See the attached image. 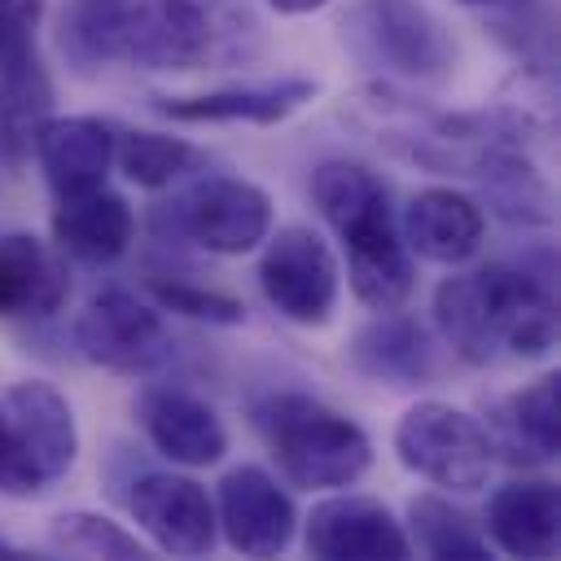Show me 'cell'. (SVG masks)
I'll return each instance as SVG.
<instances>
[{
  "label": "cell",
  "instance_id": "22",
  "mask_svg": "<svg viewBox=\"0 0 561 561\" xmlns=\"http://www.w3.org/2000/svg\"><path fill=\"white\" fill-rule=\"evenodd\" d=\"M504 447L517 460L526 447V460H552L561 451V377L543 373L526 390H517L500 412Z\"/></svg>",
  "mask_w": 561,
  "mask_h": 561
},
{
  "label": "cell",
  "instance_id": "3",
  "mask_svg": "<svg viewBox=\"0 0 561 561\" xmlns=\"http://www.w3.org/2000/svg\"><path fill=\"white\" fill-rule=\"evenodd\" d=\"M311 202L346 245V280L373 311H403L416 272L390 210L386 184L346 158H329L311 171Z\"/></svg>",
  "mask_w": 561,
  "mask_h": 561
},
{
  "label": "cell",
  "instance_id": "26",
  "mask_svg": "<svg viewBox=\"0 0 561 561\" xmlns=\"http://www.w3.org/2000/svg\"><path fill=\"white\" fill-rule=\"evenodd\" d=\"M48 543L66 557H110V561H136L145 557V543L118 526L105 513H88V508H70L57 513L48 526Z\"/></svg>",
  "mask_w": 561,
  "mask_h": 561
},
{
  "label": "cell",
  "instance_id": "2",
  "mask_svg": "<svg viewBox=\"0 0 561 561\" xmlns=\"http://www.w3.org/2000/svg\"><path fill=\"white\" fill-rule=\"evenodd\" d=\"M434 324L465 364H491L500 351L539 359L557 346V298L543 276L486 263L434 289Z\"/></svg>",
  "mask_w": 561,
  "mask_h": 561
},
{
  "label": "cell",
  "instance_id": "25",
  "mask_svg": "<svg viewBox=\"0 0 561 561\" xmlns=\"http://www.w3.org/2000/svg\"><path fill=\"white\" fill-rule=\"evenodd\" d=\"M193 158H197V149L184 136H167V131H123V136H114V162L140 188H162V184L180 180L193 167Z\"/></svg>",
  "mask_w": 561,
  "mask_h": 561
},
{
  "label": "cell",
  "instance_id": "5",
  "mask_svg": "<svg viewBox=\"0 0 561 561\" xmlns=\"http://www.w3.org/2000/svg\"><path fill=\"white\" fill-rule=\"evenodd\" d=\"M79 456V425L53 381L26 377L0 394V495L31 500L61 482Z\"/></svg>",
  "mask_w": 561,
  "mask_h": 561
},
{
  "label": "cell",
  "instance_id": "20",
  "mask_svg": "<svg viewBox=\"0 0 561 561\" xmlns=\"http://www.w3.org/2000/svg\"><path fill=\"white\" fill-rule=\"evenodd\" d=\"M131 237H136V215L123 193H110L101 184L92 193L57 197L53 241L61 254L79 263H114L118 254H127Z\"/></svg>",
  "mask_w": 561,
  "mask_h": 561
},
{
  "label": "cell",
  "instance_id": "28",
  "mask_svg": "<svg viewBox=\"0 0 561 561\" xmlns=\"http://www.w3.org/2000/svg\"><path fill=\"white\" fill-rule=\"evenodd\" d=\"M39 18H44V0H0V75L44 66L35 48Z\"/></svg>",
  "mask_w": 561,
  "mask_h": 561
},
{
  "label": "cell",
  "instance_id": "19",
  "mask_svg": "<svg viewBox=\"0 0 561 561\" xmlns=\"http://www.w3.org/2000/svg\"><path fill=\"white\" fill-rule=\"evenodd\" d=\"M66 263L31 232L0 237V320H48L66 307Z\"/></svg>",
  "mask_w": 561,
  "mask_h": 561
},
{
  "label": "cell",
  "instance_id": "30",
  "mask_svg": "<svg viewBox=\"0 0 561 561\" xmlns=\"http://www.w3.org/2000/svg\"><path fill=\"white\" fill-rule=\"evenodd\" d=\"M456 4H469V9H522L530 0H456Z\"/></svg>",
  "mask_w": 561,
  "mask_h": 561
},
{
  "label": "cell",
  "instance_id": "1",
  "mask_svg": "<svg viewBox=\"0 0 561 561\" xmlns=\"http://www.w3.org/2000/svg\"><path fill=\"white\" fill-rule=\"evenodd\" d=\"M228 35V9L219 0H66L61 9V48L79 66L202 70Z\"/></svg>",
  "mask_w": 561,
  "mask_h": 561
},
{
  "label": "cell",
  "instance_id": "11",
  "mask_svg": "<svg viewBox=\"0 0 561 561\" xmlns=\"http://www.w3.org/2000/svg\"><path fill=\"white\" fill-rule=\"evenodd\" d=\"M298 526L294 500L285 486L259 469V465H237L219 478L215 491V530H224V543L241 557H276L289 548Z\"/></svg>",
  "mask_w": 561,
  "mask_h": 561
},
{
  "label": "cell",
  "instance_id": "15",
  "mask_svg": "<svg viewBox=\"0 0 561 561\" xmlns=\"http://www.w3.org/2000/svg\"><path fill=\"white\" fill-rule=\"evenodd\" d=\"M35 162L57 197L92 193L105 184L114 167V127L92 118V114H66V118H44L35 131Z\"/></svg>",
  "mask_w": 561,
  "mask_h": 561
},
{
  "label": "cell",
  "instance_id": "21",
  "mask_svg": "<svg viewBox=\"0 0 561 561\" xmlns=\"http://www.w3.org/2000/svg\"><path fill=\"white\" fill-rule=\"evenodd\" d=\"M351 359L359 373H368L373 381H390V386H421L438 368L430 333L412 316H399V311H377V320H368L351 337Z\"/></svg>",
  "mask_w": 561,
  "mask_h": 561
},
{
  "label": "cell",
  "instance_id": "4",
  "mask_svg": "<svg viewBox=\"0 0 561 561\" xmlns=\"http://www.w3.org/2000/svg\"><path fill=\"white\" fill-rule=\"evenodd\" d=\"M254 425H259L276 469L302 491L351 486L373 465L368 434L351 416H342L337 408H329L311 394L285 390V394L263 399L254 408Z\"/></svg>",
  "mask_w": 561,
  "mask_h": 561
},
{
  "label": "cell",
  "instance_id": "8",
  "mask_svg": "<svg viewBox=\"0 0 561 561\" xmlns=\"http://www.w3.org/2000/svg\"><path fill=\"white\" fill-rule=\"evenodd\" d=\"M171 237L210 254H250L272 232V197L241 175H206L158 210Z\"/></svg>",
  "mask_w": 561,
  "mask_h": 561
},
{
  "label": "cell",
  "instance_id": "14",
  "mask_svg": "<svg viewBox=\"0 0 561 561\" xmlns=\"http://www.w3.org/2000/svg\"><path fill=\"white\" fill-rule=\"evenodd\" d=\"M136 416L145 438L167 456L171 465L184 469H206L228 451V430L215 416L206 399H197L184 386H149L136 399Z\"/></svg>",
  "mask_w": 561,
  "mask_h": 561
},
{
  "label": "cell",
  "instance_id": "12",
  "mask_svg": "<svg viewBox=\"0 0 561 561\" xmlns=\"http://www.w3.org/2000/svg\"><path fill=\"white\" fill-rule=\"evenodd\" d=\"M307 552L320 561H403L412 557V539L403 522L373 495H329L311 508Z\"/></svg>",
  "mask_w": 561,
  "mask_h": 561
},
{
  "label": "cell",
  "instance_id": "17",
  "mask_svg": "<svg viewBox=\"0 0 561 561\" xmlns=\"http://www.w3.org/2000/svg\"><path fill=\"white\" fill-rule=\"evenodd\" d=\"M399 232H403L408 254L443 263V267H456V263L478 254L482 232H486V215L469 193L434 184V188L412 193Z\"/></svg>",
  "mask_w": 561,
  "mask_h": 561
},
{
  "label": "cell",
  "instance_id": "9",
  "mask_svg": "<svg viewBox=\"0 0 561 561\" xmlns=\"http://www.w3.org/2000/svg\"><path fill=\"white\" fill-rule=\"evenodd\" d=\"M337 259L329 241L307 224H285L267 232L263 259H259V289L263 298L294 324H324L337 307Z\"/></svg>",
  "mask_w": 561,
  "mask_h": 561
},
{
  "label": "cell",
  "instance_id": "16",
  "mask_svg": "<svg viewBox=\"0 0 561 561\" xmlns=\"http://www.w3.org/2000/svg\"><path fill=\"white\" fill-rule=\"evenodd\" d=\"M504 557L548 561L561 543V491L548 478H513L486 500V530Z\"/></svg>",
  "mask_w": 561,
  "mask_h": 561
},
{
  "label": "cell",
  "instance_id": "23",
  "mask_svg": "<svg viewBox=\"0 0 561 561\" xmlns=\"http://www.w3.org/2000/svg\"><path fill=\"white\" fill-rule=\"evenodd\" d=\"M48 110H53V83H48L44 66L0 75V162L4 167L26 162Z\"/></svg>",
  "mask_w": 561,
  "mask_h": 561
},
{
  "label": "cell",
  "instance_id": "6",
  "mask_svg": "<svg viewBox=\"0 0 561 561\" xmlns=\"http://www.w3.org/2000/svg\"><path fill=\"white\" fill-rule=\"evenodd\" d=\"M394 456L416 478L443 491H460V495L482 491L495 469L491 430L465 408H451L443 399H421L399 416Z\"/></svg>",
  "mask_w": 561,
  "mask_h": 561
},
{
  "label": "cell",
  "instance_id": "7",
  "mask_svg": "<svg viewBox=\"0 0 561 561\" xmlns=\"http://www.w3.org/2000/svg\"><path fill=\"white\" fill-rule=\"evenodd\" d=\"M342 31L364 66L399 79H443L456 61L447 26L421 0H355Z\"/></svg>",
  "mask_w": 561,
  "mask_h": 561
},
{
  "label": "cell",
  "instance_id": "13",
  "mask_svg": "<svg viewBox=\"0 0 561 561\" xmlns=\"http://www.w3.org/2000/svg\"><path fill=\"white\" fill-rule=\"evenodd\" d=\"M127 508L167 557H206L215 548V504L206 486L184 473H140Z\"/></svg>",
  "mask_w": 561,
  "mask_h": 561
},
{
  "label": "cell",
  "instance_id": "27",
  "mask_svg": "<svg viewBox=\"0 0 561 561\" xmlns=\"http://www.w3.org/2000/svg\"><path fill=\"white\" fill-rule=\"evenodd\" d=\"M149 294L162 311H175V316H188V320H206V324H241L245 320L241 298L193 285V280H153Z\"/></svg>",
  "mask_w": 561,
  "mask_h": 561
},
{
  "label": "cell",
  "instance_id": "18",
  "mask_svg": "<svg viewBox=\"0 0 561 561\" xmlns=\"http://www.w3.org/2000/svg\"><path fill=\"white\" fill-rule=\"evenodd\" d=\"M316 79H272V83H237V88H215L197 96H158L153 110L167 114L171 123H285L294 110H302L316 96Z\"/></svg>",
  "mask_w": 561,
  "mask_h": 561
},
{
  "label": "cell",
  "instance_id": "29",
  "mask_svg": "<svg viewBox=\"0 0 561 561\" xmlns=\"http://www.w3.org/2000/svg\"><path fill=\"white\" fill-rule=\"evenodd\" d=\"M276 13H285V18H302V13H316V9H324L329 0H267Z\"/></svg>",
  "mask_w": 561,
  "mask_h": 561
},
{
  "label": "cell",
  "instance_id": "24",
  "mask_svg": "<svg viewBox=\"0 0 561 561\" xmlns=\"http://www.w3.org/2000/svg\"><path fill=\"white\" fill-rule=\"evenodd\" d=\"M408 522H412L408 539H416V548L425 557H443V561H486L491 557V543L469 522V513L451 508L438 495H416L408 504Z\"/></svg>",
  "mask_w": 561,
  "mask_h": 561
},
{
  "label": "cell",
  "instance_id": "10",
  "mask_svg": "<svg viewBox=\"0 0 561 561\" xmlns=\"http://www.w3.org/2000/svg\"><path fill=\"white\" fill-rule=\"evenodd\" d=\"M75 346L83 359L127 377H145L171 359V333L158 307L131 289H101L75 320Z\"/></svg>",
  "mask_w": 561,
  "mask_h": 561
}]
</instances>
